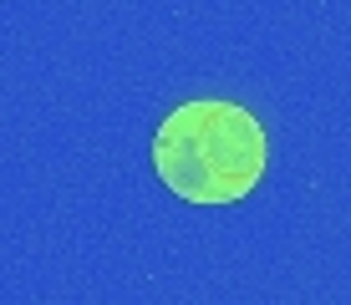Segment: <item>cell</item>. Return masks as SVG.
Instances as JSON below:
<instances>
[{
    "label": "cell",
    "instance_id": "1",
    "mask_svg": "<svg viewBox=\"0 0 351 305\" xmlns=\"http://www.w3.org/2000/svg\"><path fill=\"white\" fill-rule=\"evenodd\" d=\"M265 127L250 107L224 97L178 102L153 132V168L184 204H239L265 178Z\"/></svg>",
    "mask_w": 351,
    "mask_h": 305
}]
</instances>
